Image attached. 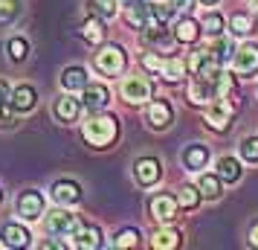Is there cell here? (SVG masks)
I'll return each mask as SVG.
<instances>
[{
  "mask_svg": "<svg viewBox=\"0 0 258 250\" xmlns=\"http://www.w3.org/2000/svg\"><path fill=\"white\" fill-rule=\"evenodd\" d=\"M198 3H206V6H212V3H218V0H198Z\"/></svg>",
  "mask_w": 258,
  "mask_h": 250,
  "instance_id": "b9f144b4",
  "label": "cell"
},
{
  "mask_svg": "<svg viewBox=\"0 0 258 250\" xmlns=\"http://www.w3.org/2000/svg\"><path fill=\"white\" fill-rule=\"evenodd\" d=\"M203 32H206V35H212V38H218L223 32V15L221 12H206L203 15Z\"/></svg>",
  "mask_w": 258,
  "mask_h": 250,
  "instance_id": "d6a6232c",
  "label": "cell"
},
{
  "mask_svg": "<svg viewBox=\"0 0 258 250\" xmlns=\"http://www.w3.org/2000/svg\"><path fill=\"white\" fill-rule=\"evenodd\" d=\"M0 201H3V192H0Z\"/></svg>",
  "mask_w": 258,
  "mask_h": 250,
  "instance_id": "f6af8a7d",
  "label": "cell"
},
{
  "mask_svg": "<svg viewBox=\"0 0 258 250\" xmlns=\"http://www.w3.org/2000/svg\"><path fill=\"white\" fill-rule=\"evenodd\" d=\"M229 32H232V35H249V32H252V15L235 12L232 18H229Z\"/></svg>",
  "mask_w": 258,
  "mask_h": 250,
  "instance_id": "83f0119b",
  "label": "cell"
},
{
  "mask_svg": "<svg viewBox=\"0 0 258 250\" xmlns=\"http://www.w3.org/2000/svg\"><path fill=\"white\" fill-rule=\"evenodd\" d=\"M9 96H12V90H9V84H6L3 79H0V105H6V102H9Z\"/></svg>",
  "mask_w": 258,
  "mask_h": 250,
  "instance_id": "f35d334b",
  "label": "cell"
},
{
  "mask_svg": "<svg viewBox=\"0 0 258 250\" xmlns=\"http://www.w3.org/2000/svg\"><path fill=\"white\" fill-rule=\"evenodd\" d=\"M0 238L6 247H29V230L21 227V221H9V224L0 227Z\"/></svg>",
  "mask_w": 258,
  "mask_h": 250,
  "instance_id": "4fadbf2b",
  "label": "cell"
},
{
  "mask_svg": "<svg viewBox=\"0 0 258 250\" xmlns=\"http://www.w3.org/2000/svg\"><path fill=\"white\" fill-rule=\"evenodd\" d=\"M116 134H119V122L113 114H96V117H90L84 122V128H82V137L93 148H107L116 140Z\"/></svg>",
  "mask_w": 258,
  "mask_h": 250,
  "instance_id": "6da1fadb",
  "label": "cell"
},
{
  "mask_svg": "<svg viewBox=\"0 0 258 250\" xmlns=\"http://www.w3.org/2000/svg\"><path fill=\"white\" fill-rule=\"evenodd\" d=\"M21 9H24V6H21V0H0V26L18 21Z\"/></svg>",
  "mask_w": 258,
  "mask_h": 250,
  "instance_id": "1f68e13d",
  "label": "cell"
},
{
  "mask_svg": "<svg viewBox=\"0 0 258 250\" xmlns=\"http://www.w3.org/2000/svg\"><path fill=\"white\" fill-rule=\"evenodd\" d=\"M15 210H18V215H21L24 221H38V218L44 215V195L38 189L21 192L18 201H15Z\"/></svg>",
  "mask_w": 258,
  "mask_h": 250,
  "instance_id": "8992f818",
  "label": "cell"
},
{
  "mask_svg": "<svg viewBox=\"0 0 258 250\" xmlns=\"http://www.w3.org/2000/svg\"><path fill=\"white\" fill-rule=\"evenodd\" d=\"M140 230L137 227H125L122 233H116V238H113V247H137L140 244Z\"/></svg>",
  "mask_w": 258,
  "mask_h": 250,
  "instance_id": "836d02e7",
  "label": "cell"
},
{
  "mask_svg": "<svg viewBox=\"0 0 258 250\" xmlns=\"http://www.w3.org/2000/svg\"><path fill=\"white\" fill-rule=\"evenodd\" d=\"M134 178L140 186H154L157 180L163 178V163L157 157H140L134 163Z\"/></svg>",
  "mask_w": 258,
  "mask_h": 250,
  "instance_id": "52a82bcc",
  "label": "cell"
},
{
  "mask_svg": "<svg viewBox=\"0 0 258 250\" xmlns=\"http://www.w3.org/2000/svg\"><path fill=\"white\" fill-rule=\"evenodd\" d=\"M249 244H255V247H258V221L249 227Z\"/></svg>",
  "mask_w": 258,
  "mask_h": 250,
  "instance_id": "ab89813d",
  "label": "cell"
},
{
  "mask_svg": "<svg viewBox=\"0 0 258 250\" xmlns=\"http://www.w3.org/2000/svg\"><path fill=\"white\" fill-rule=\"evenodd\" d=\"M200 32H203V29H200L198 21H191V18H180V21H177L174 38L180 41V44H195V41L200 38Z\"/></svg>",
  "mask_w": 258,
  "mask_h": 250,
  "instance_id": "cb8c5ba5",
  "label": "cell"
},
{
  "mask_svg": "<svg viewBox=\"0 0 258 250\" xmlns=\"http://www.w3.org/2000/svg\"><path fill=\"white\" fill-rule=\"evenodd\" d=\"M177 210H180L177 198L174 195H165V192L154 195L151 201H148V213H151V218L160 221V224H171V221L177 218Z\"/></svg>",
  "mask_w": 258,
  "mask_h": 250,
  "instance_id": "5b68a950",
  "label": "cell"
},
{
  "mask_svg": "<svg viewBox=\"0 0 258 250\" xmlns=\"http://www.w3.org/2000/svg\"><path fill=\"white\" fill-rule=\"evenodd\" d=\"M125 64H128V59H125V49L119 44H105L96 53V70L105 73V76H119L125 70Z\"/></svg>",
  "mask_w": 258,
  "mask_h": 250,
  "instance_id": "3957f363",
  "label": "cell"
},
{
  "mask_svg": "<svg viewBox=\"0 0 258 250\" xmlns=\"http://www.w3.org/2000/svg\"><path fill=\"white\" fill-rule=\"evenodd\" d=\"M82 38L87 44H93V47H102V41H105V21L96 18V15H90L82 24Z\"/></svg>",
  "mask_w": 258,
  "mask_h": 250,
  "instance_id": "d6986e66",
  "label": "cell"
},
{
  "mask_svg": "<svg viewBox=\"0 0 258 250\" xmlns=\"http://www.w3.org/2000/svg\"><path fill=\"white\" fill-rule=\"evenodd\" d=\"M191 3H195V0H171V6H174V12H183V15H186L188 9H191Z\"/></svg>",
  "mask_w": 258,
  "mask_h": 250,
  "instance_id": "74e56055",
  "label": "cell"
},
{
  "mask_svg": "<svg viewBox=\"0 0 258 250\" xmlns=\"http://www.w3.org/2000/svg\"><path fill=\"white\" fill-rule=\"evenodd\" d=\"M180 241H183V233L174 230V227H163V230H157L151 236V247L157 250H174L180 247Z\"/></svg>",
  "mask_w": 258,
  "mask_h": 250,
  "instance_id": "ac0fdd59",
  "label": "cell"
},
{
  "mask_svg": "<svg viewBox=\"0 0 258 250\" xmlns=\"http://www.w3.org/2000/svg\"><path fill=\"white\" fill-rule=\"evenodd\" d=\"M198 189L203 198H209V201H215V198H221V192H223V180L218 178V172L212 175V172H203L198 178Z\"/></svg>",
  "mask_w": 258,
  "mask_h": 250,
  "instance_id": "44dd1931",
  "label": "cell"
},
{
  "mask_svg": "<svg viewBox=\"0 0 258 250\" xmlns=\"http://www.w3.org/2000/svg\"><path fill=\"white\" fill-rule=\"evenodd\" d=\"M206 163H209V148L206 145H188L183 152V166L188 172H200V169H206Z\"/></svg>",
  "mask_w": 258,
  "mask_h": 250,
  "instance_id": "ffe728a7",
  "label": "cell"
},
{
  "mask_svg": "<svg viewBox=\"0 0 258 250\" xmlns=\"http://www.w3.org/2000/svg\"><path fill=\"white\" fill-rule=\"evenodd\" d=\"M212 49H215V56L221 59V64H229V59H235V44H232V38H221L218 35V41L212 44Z\"/></svg>",
  "mask_w": 258,
  "mask_h": 250,
  "instance_id": "4dcf8cb0",
  "label": "cell"
},
{
  "mask_svg": "<svg viewBox=\"0 0 258 250\" xmlns=\"http://www.w3.org/2000/svg\"><path fill=\"white\" fill-rule=\"evenodd\" d=\"M52 111H55V119H58V122H67V125H70V122H76V119H79L82 102H79L76 96H70V90H67L64 96H58V99H55V108H52Z\"/></svg>",
  "mask_w": 258,
  "mask_h": 250,
  "instance_id": "5bb4252c",
  "label": "cell"
},
{
  "mask_svg": "<svg viewBox=\"0 0 258 250\" xmlns=\"http://www.w3.org/2000/svg\"><path fill=\"white\" fill-rule=\"evenodd\" d=\"M119 3H122V6L128 9V6H140V3H145V0H119Z\"/></svg>",
  "mask_w": 258,
  "mask_h": 250,
  "instance_id": "60d3db41",
  "label": "cell"
},
{
  "mask_svg": "<svg viewBox=\"0 0 258 250\" xmlns=\"http://www.w3.org/2000/svg\"><path fill=\"white\" fill-rule=\"evenodd\" d=\"M252 12H255V18H258V9H252Z\"/></svg>",
  "mask_w": 258,
  "mask_h": 250,
  "instance_id": "ee69618b",
  "label": "cell"
},
{
  "mask_svg": "<svg viewBox=\"0 0 258 250\" xmlns=\"http://www.w3.org/2000/svg\"><path fill=\"white\" fill-rule=\"evenodd\" d=\"M200 198H203L200 189L198 186H191V183H183V186L177 189V204H180L183 210H195V207L200 204Z\"/></svg>",
  "mask_w": 258,
  "mask_h": 250,
  "instance_id": "4316f807",
  "label": "cell"
},
{
  "mask_svg": "<svg viewBox=\"0 0 258 250\" xmlns=\"http://www.w3.org/2000/svg\"><path fill=\"white\" fill-rule=\"evenodd\" d=\"M38 102V93L32 84H18L12 90V96H9V105L15 108V111H21V114H26V111H32Z\"/></svg>",
  "mask_w": 258,
  "mask_h": 250,
  "instance_id": "e0dca14e",
  "label": "cell"
},
{
  "mask_svg": "<svg viewBox=\"0 0 258 250\" xmlns=\"http://www.w3.org/2000/svg\"><path fill=\"white\" fill-rule=\"evenodd\" d=\"M163 61L165 59H160L157 53H145V56H142V67H145L148 73H157V76H160V70H163Z\"/></svg>",
  "mask_w": 258,
  "mask_h": 250,
  "instance_id": "8d00e7d4",
  "label": "cell"
},
{
  "mask_svg": "<svg viewBox=\"0 0 258 250\" xmlns=\"http://www.w3.org/2000/svg\"><path fill=\"white\" fill-rule=\"evenodd\" d=\"M215 169H218V178H221L223 183H235V180L241 178V163H238V157H232V155H223Z\"/></svg>",
  "mask_w": 258,
  "mask_h": 250,
  "instance_id": "603a6c76",
  "label": "cell"
},
{
  "mask_svg": "<svg viewBox=\"0 0 258 250\" xmlns=\"http://www.w3.org/2000/svg\"><path fill=\"white\" fill-rule=\"evenodd\" d=\"M73 247L76 250H96V247H102V233H99V227H82L79 224V230L73 233Z\"/></svg>",
  "mask_w": 258,
  "mask_h": 250,
  "instance_id": "9a60e30c",
  "label": "cell"
},
{
  "mask_svg": "<svg viewBox=\"0 0 258 250\" xmlns=\"http://www.w3.org/2000/svg\"><path fill=\"white\" fill-rule=\"evenodd\" d=\"M87 9H90V15H96V18L110 21V18H116V12H119V0H87Z\"/></svg>",
  "mask_w": 258,
  "mask_h": 250,
  "instance_id": "484cf974",
  "label": "cell"
},
{
  "mask_svg": "<svg viewBox=\"0 0 258 250\" xmlns=\"http://www.w3.org/2000/svg\"><path fill=\"white\" fill-rule=\"evenodd\" d=\"M6 49H9V59H12L15 64H21V61H26V56H29V41H26V38H9Z\"/></svg>",
  "mask_w": 258,
  "mask_h": 250,
  "instance_id": "f1b7e54d",
  "label": "cell"
},
{
  "mask_svg": "<svg viewBox=\"0 0 258 250\" xmlns=\"http://www.w3.org/2000/svg\"><path fill=\"white\" fill-rule=\"evenodd\" d=\"M107 102H110V93H107L105 84H87L82 90V108H87L90 114L93 111H105Z\"/></svg>",
  "mask_w": 258,
  "mask_h": 250,
  "instance_id": "7c38bea8",
  "label": "cell"
},
{
  "mask_svg": "<svg viewBox=\"0 0 258 250\" xmlns=\"http://www.w3.org/2000/svg\"><path fill=\"white\" fill-rule=\"evenodd\" d=\"M206 125L212 131H226L232 125V111H229V105L223 99H215V102L206 105Z\"/></svg>",
  "mask_w": 258,
  "mask_h": 250,
  "instance_id": "30bf717a",
  "label": "cell"
},
{
  "mask_svg": "<svg viewBox=\"0 0 258 250\" xmlns=\"http://www.w3.org/2000/svg\"><path fill=\"white\" fill-rule=\"evenodd\" d=\"M52 198L61 204V207H73V204L82 201V186L76 180H58L52 186Z\"/></svg>",
  "mask_w": 258,
  "mask_h": 250,
  "instance_id": "2e32d148",
  "label": "cell"
},
{
  "mask_svg": "<svg viewBox=\"0 0 258 250\" xmlns=\"http://www.w3.org/2000/svg\"><path fill=\"white\" fill-rule=\"evenodd\" d=\"M186 64H188V70H191V76H198V79H218L223 73V64H221V59L215 56L212 47L195 49Z\"/></svg>",
  "mask_w": 258,
  "mask_h": 250,
  "instance_id": "7a4b0ae2",
  "label": "cell"
},
{
  "mask_svg": "<svg viewBox=\"0 0 258 250\" xmlns=\"http://www.w3.org/2000/svg\"><path fill=\"white\" fill-rule=\"evenodd\" d=\"M241 157H244L246 163H258V137H244L241 140Z\"/></svg>",
  "mask_w": 258,
  "mask_h": 250,
  "instance_id": "e575fe53",
  "label": "cell"
},
{
  "mask_svg": "<svg viewBox=\"0 0 258 250\" xmlns=\"http://www.w3.org/2000/svg\"><path fill=\"white\" fill-rule=\"evenodd\" d=\"M44 230H47L49 236H55V238H70L73 233L79 230V215L67 213V210H55V213L47 215Z\"/></svg>",
  "mask_w": 258,
  "mask_h": 250,
  "instance_id": "277c9868",
  "label": "cell"
},
{
  "mask_svg": "<svg viewBox=\"0 0 258 250\" xmlns=\"http://www.w3.org/2000/svg\"><path fill=\"white\" fill-rule=\"evenodd\" d=\"M249 6H252V9H258V0H249Z\"/></svg>",
  "mask_w": 258,
  "mask_h": 250,
  "instance_id": "7bdbcfd3",
  "label": "cell"
},
{
  "mask_svg": "<svg viewBox=\"0 0 258 250\" xmlns=\"http://www.w3.org/2000/svg\"><path fill=\"white\" fill-rule=\"evenodd\" d=\"M87 70H84V67H67V70L61 73V87H64V90H84V87H87Z\"/></svg>",
  "mask_w": 258,
  "mask_h": 250,
  "instance_id": "7402d4cb",
  "label": "cell"
},
{
  "mask_svg": "<svg viewBox=\"0 0 258 250\" xmlns=\"http://www.w3.org/2000/svg\"><path fill=\"white\" fill-rule=\"evenodd\" d=\"M232 67L238 76H255L258 73V44H244L235 49Z\"/></svg>",
  "mask_w": 258,
  "mask_h": 250,
  "instance_id": "ba28073f",
  "label": "cell"
},
{
  "mask_svg": "<svg viewBox=\"0 0 258 250\" xmlns=\"http://www.w3.org/2000/svg\"><path fill=\"white\" fill-rule=\"evenodd\" d=\"M18 117H21V111H15L9 102H6V105H0V128H15Z\"/></svg>",
  "mask_w": 258,
  "mask_h": 250,
  "instance_id": "d590c367",
  "label": "cell"
},
{
  "mask_svg": "<svg viewBox=\"0 0 258 250\" xmlns=\"http://www.w3.org/2000/svg\"><path fill=\"white\" fill-rule=\"evenodd\" d=\"M145 119H148V125H151L154 131H163V128H168V125H171L174 111H171V105H168L165 99H157V102H151V105H148Z\"/></svg>",
  "mask_w": 258,
  "mask_h": 250,
  "instance_id": "8fae6325",
  "label": "cell"
},
{
  "mask_svg": "<svg viewBox=\"0 0 258 250\" xmlns=\"http://www.w3.org/2000/svg\"><path fill=\"white\" fill-rule=\"evenodd\" d=\"M122 99L131 102V105H142L151 99V82H145L140 76H131L122 82Z\"/></svg>",
  "mask_w": 258,
  "mask_h": 250,
  "instance_id": "9c48e42d",
  "label": "cell"
},
{
  "mask_svg": "<svg viewBox=\"0 0 258 250\" xmlns=\"http://www.w3.org/2000/svg\"><path fill=\"white\" fill-rule=\"evenodd\" d=\"M131 26H137V29H145L148 26V3H140V6H128V12H125Z\"/></svg>",
  "mask_w": 258,
  "mask_h": 250,
  "instance_id": "f546056e",
  "label": "cell"
},
{
  "mask_svg": "<svg viewBox=\"0 0 258 250\" xmlns=\"http://www.w3.org/2000/svg\"><path fill=\"white\" fill-rule=\"evenodd\" d=\"M186 70H188V64L183 59H177V56H174V59H165L163 61V70H160V76H163L165 82L174 84V82H180V79L186 76Z\"/></svg>",
  "mask_w": 258,
  "mask_h": 250,
  "instance_id": "d4e9b609",
  "label": "cell"
}]
</instances>
